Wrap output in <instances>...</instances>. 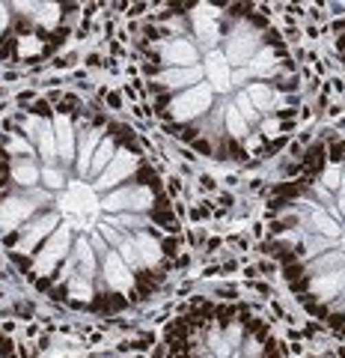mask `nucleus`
I'll use <instances>...</instances> for the list:
<instances>
[{"mask_svg":"<svg viewBox=\"0 0 345 358\" xmlns=\"http://www.w3.org/2000/svg\"><path fill=\"white\" fill-rule=\"evenodd\" d=\"M0 248L45 299L111 317L164 286L181 221L129 125L71 93H45L0 120Z\"/></svg>","mask_w":345,"mask_h":358,"instance_id":"f257e3e1","label":"nucleus"},{"mask_svg":"<svg viewBox=\"0 0 345 358\" xmlns=\"http://www.w3.org/2000/svg\"><path fill=\"white\" fill-rule=\"evenodd\" d=\"M137 60L158 123L217 165L253 167L298 129L301 75L250 3H164L143 18Z\"/></svg>","mask_w":345,"mask_h":358,"instance_id":"f03ea898","label":"nucleus"},{"mask_svg":"<svg viewBox=\"0 0 345 358\" xmlns=\"http://www.w3.org/2000/svg\"><path fill=\"white\" fill-rule=\"evenodd\" d=\"M265 242L298 304L345 340V140H322L268 197Z\"/></svg>","mask_w":345,"mask_h":358,"instance_id":"7ed1b4c3","label":"nucleus"},{"mask_svg":"<svg viewBox=\"0 0 345 358\" xmlns=\"http://www.w3.org/2000/svg\"><path fill=\"white\" fill-rule=\"evenodd\" d=\"M164 344L167 358H283L268 322L235 302H190L172 317Z\"/></svg>","mask_w":345,"mask_h":358,"instance_id":"20e7f679","label":"nucleus"},{"mask_svg":"<svg viewBox=\"0 0 345 358\" xmlns=\"http://www.w3.org/2000/svg\"><path fill=\"white\" fill-rule=\"evenodd\" d=\"M75 3H0V63L36 66L54 57L78 30Z\"/></svg>","mask_w":345,"mask_h":358,"instance_id":"39448f33","label":"nucleus"},{"mask_svg":"<svg viewBox=\"0 0 345 358\" xmlns=\"http://www.w3.org/2000/svg\"><path fill=\"white\" fill-rule=\"evenodd\" d=\"M333 48H337V57H340L342 69H345V12L333 21Z\"/></svg>","mask_w":345,"mask_h":358,"instance_id":"423d86ee","label":"nucleus"},{"mask_svg":"<svg viewBox=\"0 0 345 358\" xmlns=\"http://www.w3.org/2000/svg\"><path fill=\"white\" fill-rule=\"evenodd\" d=\"M0 358H18L12 337L6 335V328H3V326H0Z\"/></svg>","mask_w":345,"mask_h":358,"instance_id":"0eeeda50","label":"nucleus"},{"mask_svg":"<svg viewBox=\"0 0 345 358\" xmlns=\"http://www.w3.org/2000/svg\"><path fill=\"white\" fill-rule=\"evenodd\" d=\"M84 358H113V355H84Z\"/></svg>","mask_w":345,"mask_h":358,"instance_id":"6e6552de","label":"nucleus"}]
</instances>
